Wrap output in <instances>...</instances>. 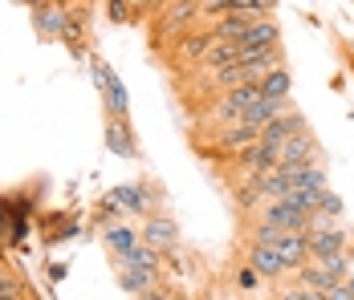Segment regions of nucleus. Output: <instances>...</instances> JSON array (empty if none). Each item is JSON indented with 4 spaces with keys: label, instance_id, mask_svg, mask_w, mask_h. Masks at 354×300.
<instances>
[{
    "label": "nucleus",
    "instance_id": "1",
    "mask_svg": "<svg viewBox=\"0 0 354 300\" xmlns=\"http://www.w3.org/2000/svg\"><path fill=\"white\" fill-rule=\"evenodd\" d=\"M196 21H204L200 0H167V4L147 21V45H151V53H155V49H167L179 33L196 29Z\"/></svg>",
    "mask_w": 354,
    "mask_h": 300
},
{
    "label": "nucleus",
    "instance_id": "2",
    "mask_svg": "<svg viewBox=\"0 0 354 300\" xmlns=\"http://www.w3.org/2000/svg\"><path fill=\"white\" fill-rule=\"evenodd\" d=\"M86 66H90V81H94V90H98V98H102V114H114V118L131 114V90H127V81L118 77V69L110 66L106 57H98V53H90Z\"/></svg>",
    "mask_w": 354,
    "mask_h": 300
},
{
    "label": "nucleus",
    "instance_id": "3",
    "mask_svg": "<svg viewBox=\"0 0 354 300\" xmlns=\"http://www.w3.org/2000/svg\"><path fill=\"white\" fill-rule=\"evenodd\" d=\"M90 21H94V0H73L66 8V29H62V45L66 53L86 61L90 57Z\"/></svg>",
    "mask_w": 354,
    "mask_h": 300
},
{
    "label": "nucleus",
    "instance_id": "4",
    "mask_svg": "<svg viewBox=\"0 0 354 300\" xmlns=\"http://www.w3.org/2000/svg\"><path fill=\"white\" fill-rule=\"evenodd\" d=\"M102 142H106V150L114 154V159H127V163H139V159H142V142H139V134H135V122H131V114H122V118L106 114V130H102Z\"/></svg>",
    "mask_w": 354,
    "mask_h": 300
},
{
    "label": "nucleus",
    "instance_id": "5",
    "mask_svg": "<svg viewBox=\"0 0 354 300\" xmlns=\"http://www.w3.org/2000/svg\"><path fill=\"white\" fill-rule=\"evenodd\" d=\"M82 232V215L66 207V211H45V215H37V235H41V243L53 252L57 243H70L73 235Z\"/></svg>",
    "mask_w": 354,
    "mask_h": 300
},
{
    "label": "nucleus",
    "instance_id": "6",
    "mask_svg": "<svg viewBox=\"0 0 354 300\" xmlns=\"http://www.w3.org/2000/svg\"><path fill=\"white\" fill-rule=\"evenodd\" d=\"M252 219H265V223H273L281 232H310V219L314 215L301 211V207H293L289 199H269V203H261V211Z\"/></svg>",
    "mask_w": 354,
    "mask_h": 300
},
{
    "label": "nucleus",
    "instance_id": "7",
    "mask_svg": "<svg viewBox=\"0 0 354 300\" xmlns=\"http://www.w3.org/2000/svg\"><path fill=\"white\" fill-rule=\"evenodd\" d=\"M212 45H216V37H212L208 25H204V29H187V33H179L176 41H171V69L200 66V57H204Z\"/></svg>",
    "mask_w": 354,
    "mask_h": 300
},
{
    "label": "nucleus",
    "instance_id": "8",
    "mask_svg": "<svg viewBox=\"0 0 354 300\" xmlns=\"http://www.w3.org/2000/svg\"><path fill=\"white\" fill-rule=\"evenodd\" d=\"M142 243H151V248H159L163 256L167 252H176L179 243H183V235H179V223L167 215V211H155V215H147L142 219Z\"/></svg>",
    "mask_w": 354,
    "mask_h": 300
},
{
    "label": "nucleus",
    "instance_id": "9",
    "mask_svg": "<svg viewBox=\"0 0 354 300\" xmlns=\"http://www.w3.org/2000/svg\"><path fill=\"white\" fill-rule=\"evenodd\" d=\"M314 159H322L318 154V134L301 130V134H293V138H285L281 142V159H277V167L297 170V167H306V163H314Z\"/></svg>",
    "mask_w": 354,
    "mask_h": 300
},
{
    "label": "nucleus",
    "instance_id": "10",
    "mask_svg": "<svg viewBox=\"0 0 354 300\" xmlns=\"http://www.w3.org/2000/svg\"><path fill=\"white\" fill-rule=\"evenodd\" d=\"M114 276H118V288L131 292V297L163 284V268H135V264H122V260H114Z\"/></svg>",
    "mask_w": 354,
    "mask_h": 300
},
{
    "label": "nucleus",
    "instance_id": "11",
    "mask_svg": "<svg viewBox=\"0 0 354 300\" xmlns=\"http://www.w3.org/2000/svg\"><path fill=\"white\" fill-rule=\"evenodd\" d=\"M245 260L257 272H261V280L265 284H281V280H289V268H285V260L277 256V248H265V243H248Z\"/></svg>",
    "mask_w": 354,
    "mask_h": 300
},
{
    "label": "nucleus",
    "instance_id": "12",
    "mask_svg": "<svg viewBox=\"0 0 354 300\" xmlns=\"http://www.w3.org/2000/svg\"><path fill=\"white\" fill-rule=\"evenodd\" d=\"M281 41V25H277V17H252L241 37H236V45L241 49H265V45H277Z\"/></svg>",
    "mask_w": 354,
    "mask_h": 300
},
{
    "label": "nucleus",
    "instance_id": "13",
    "mask_svg": "<svg viewBox=\"0 0 354 300\" xmlns=\"http://www.w3.org/2000/svg\"><path fill=\"white\" fill-rule=\"evenodd\" d=\"M301 130H310V122H306V114H301L297 106H289L285 114H277L273 122H265V126H261V138H265V142H273V146H281L285 138H293V134H301Z\"/></svg>",
    "mask_w": 354,
    "mask_h": 300
},
{
    "label": "nucleus",
    "instance_id": "14",
    "mask_svg": "<svg viewBox=\"0 0 354 300\" xmlns=\"http://www.w3.org/2000/svg\"><path fill=\"white\" fill-rule=\"evenodd\" d=\"M98 235H102V248H106L114 260H122L131 248H139V243H142V232H139V228H131V219H118V223L102 228Z\"/></svg>",
    "mask_w": 354,
    "mask_h": 300
},
{
    "label": "nucleus",
    "instance_id": "15",
    "mask_svg": "<svg viewBox=\"0 0 354 300\" xmlns=\"http://www.w3.org/2000/svg\"><path fill=\"white\" fill-rule=\"evenodd\" d=\"M310 235V260H326V256H338L351 248V232L338 223V228H326V232H306Z\"/></svg>",
    "mask_w": 354,
    "mask_h": 300
},
{
    "label": "nucleus",
    "instance_id": "16",
    "mask_svg": "<svg viewBox=\"0 0 354 300\" xmlns=\"http://www.w3.org/2000/svg\"><path fill=\"white\" fill-rule=\"evenodd\" d=\"M277 256L285 260L289 276H293L301 264H310V235L306 232H281V239H277Z\"/></svg>",
    "mask_w": 354,
    "mask_h": 300
},
{
    "label": "nucleus",
    "instance_id": "17",
    "mask_svg": "<svg viewBox=\"0 0 354 300\" xmlns=\"http://www.w3.org/2000/svg\"><path fill=\"white\" fill-rule=\"evenodd\" d=\"M62 29H66V8L62 4H41V8H33V33L41 37V41H62Z\"/></svg>",
    "mask_w": 354,
    "mask_h": 300
},
{
    "label": "nucleus",
    "instance_id": "18",
    "mask_svg": "<svg viewBox=\"0 0 354 300\" xmlns=\"http://www.w3.org/2000/svg\"><path fill=\"white\" fill-rule=\"evenodd\" d=\"M241 57H245V49H241L236 41H216L212 49L200 57V66H196V69H204V73H220V69L241 66Z\"/></svg>",
    "mask_w": 354,
    "mask_h": 300
},
{
    "label": "nucleus",
    "instance_id": "19",
    "mask_svg": "<svg viewBox=\"0 0 354 300\" xmlns=\"http://www.w3.org/2000/svg\"><path fill=\"white\" fill-rule=\"evenodd\" d=\"M0 300H37L33 284H29L17 268L8 264V256L0 260Z\"/></svg>",
    "mask_w": 354,
    "mask_h": 300
},
{
    "label": "nucleus",
    "instance_id": "20",
    "mask_svg": "<svg viewBox=\"0 0 354 300\" xmlns=\"http://www.w3.org/2000/svg\"><path fill=\"white\" fill-rule=\"evenodd\" d=\"M257 86H261V94L269 101H289V94H293V73H289V66H277V69H269Z\"/></svg>",
    "mask_w": 354,
    "mask_h": 300
},
{
    "label": "nucleus",
    "instance_id": "21",
    "mask_svg": "<svg viewBox=\"0 0 354 300\" xmlns=\"http://www.w3.org/2000/svg\"><path fill=\"white\" fill-rule=\"evenodd\" d=\"M293 280H301V284H306V288H314V292H330L334 284H342V280H338V276H334L326 264H318V260L301 264L297 272H293Z\"/></svg>",
    "mask_w": 354,
    "mask_h": 300
},
{
    "label": "nucleus",
    "instance_id": "22",
    "mask_svg": "<svg viewBox=\"0 0 354 300\" xmlns=\"http://www.w3.org/2000/svg\"><path fill=\"white\" fill-rule=\"evenodd\" d=\"M261 284H265V280H261V272L248 264V260H241L236 276H232V288H236L241 297H252V292H261Z\"/></svg>",
    "mask_w": 354,
    "mask_h": 300
},
{
    "label": "nucleus",
    "instance_id": "23",
    "mask_svg": "<svg viewBox=\"0 0 354 300\" xmlns=\"http://www.w3.org/2000/svg\"><path fill=\"white\" fill-rule=\"evenodd\" d=\"M12 215H17L12 195H4V191H0V256H4V252H12Z\"/></svg>",
    "mask_w": 354,
    "mask_h": 300
},
{
    "label": "nucleus",
    "instance_id": "24",
    "mask_svg": "<svg viewBox=\"0 0 354 300\" xmlns=\"http://www.w3.org/2000/svg\"><path fill=\"white\" fill-rule=\"evenodd\" d=\"M273 297H277V300H326V292H314V288H306L301 280H293V276H289V280L277 284V292H273Z\"/></svg>",
    "mask_w": 354,
    "mask_h": 300
},
{
    "label": "nucleus",
    "instance_id": "25",
    "mask_svg": "<svg viewBox=\"0 0 354 300\" xmlns=\"http://www.w3.org/2000/svg\"><path fill=\"white\" fill-rule=\"evenodd\" d=\"M102 12H106L110 25H131V0H102Z\"/></svg>",
    "mask_w": 354,
    "mask_h": 300
},
{
    "label": "nucleus",
    "instance_id": "26",
    "mask_svg": "<svg viewBox=\"0 0 354 300\" xmlns=\"http://www.w3.org/2000/svg\"><path fill=\"white\" fill-rule=\"evenodd\" d=\"M167 0H131V25H147Z\"/></svg>",
    "mask_w": 354,
    "mask_h": 300
},
{
    "label": "nucleus",
    "instance_id": "27",
    "mask_svg": "<svg viewBox=\"0 0 354 300\" xmlns=\"http://www.w3.org/2000/svg\"><path fill=\"white\" fill-rule=\"evenodd\" d=\"M281 8V0H236V12H248V17H273Z\"/></svg>",
    "mask_w": 354,
    "mask_h": 300
},
{
    "label": "nucleus",
    "instance_id": "28",
    "mask_svg": "<svg viewBox=\"0 0 354 300\" xmlns=\"http://www.w3.org/2000/svg\"><path fill=\"white\" fill-rule=\"evenodd\" d=\"M342 211H346V207H342V199H338V195H334L330 187H322V199H318V215H330V219H342Z\"/></svg>",
    "mask_w": 354,
    "mask_h": 300
},
{
    "label": "nucleus",
    "instance_id": "29",
    "mask_svg": "<svg viewBox=\"0 0 354 300\" xmlns=\"http://www.w3.org/2000/svg\"><path fill=\"white\" fill-rule=\"evenodd\" d=\"M45 272H49V280H53V284H62V280L70 276V264H57V260H49V264H45Z\"/></svg>",
    "mask_w": 354,
    "mask_h": 300
},
{
    "label": "nucleus",
    "instance_id": "30",
    "mask_svg": "<svg viewBox=\"0 0 354 300\" xmlns=\"http://www.w3.org/2000/svg\"><path fill=\"white\" fill-rule=\"evenodd\" d=\"M135 300H171V292H167V288L159 284V288H147V292H139Z\"/></svg>",
    "mask_w": 354,
    "mask_h": 300
},
{
    "label": "nucleus",
    "instance_id": "31",
    "mask_svg": "<svg viewBox=\"0 0 354 300\" xmlns=\"http://www.w3.org/2000/svg\"><path fill=\"white\" fill-rule=\"evenodd\" d=\"M334 45H338V53H342V61H346V69H351V73H354V49H351V45H346V41H342V37H338Z\"/></svg>",
    "mask_w": 354,
    "mask_h": 300
},
{
    "label": "nucleus",
    "instance_id": "32",
    "mask_svg": "<svg viewBox=\"0 0 354 300\" xmlns=\"http://www.w3.org/2000/svg\"><path fill=\"white\" fill-rule=\"evenodd\" d=\"M196 300H216V297H212V292H200V297H196Z\"/></svg>",
    "mask_w": 354,
    "mask_h": 300
},
{
    "label": "nucleus",
    "instance_id": "33",
    "mask_svg": "<svg viewBox=\"0 0 354 300\" xmlns=\"http://www.w3.org/2000/svg\"><path fill=\"white\" fill-rule=\"evenodd\" d=\"M346 45H351V49H354V41H346Z\"/></svg>",
    "mask_w": 354,
    "mask_h": 300
},
{
    "label": "nucleus",
    "instance_id": "34",
    "mask_svg": "<svg viewBox=\"0 0 354 300\" xmlns=\"http://www.w3.org/2000/svg\"><path fill=\"white\" fill-rule=\"evenodd\" d=\"M269 300H277V297H269Z\"/></svg>",
    "mask_w": 354,
    "mask_h": 300
},
{
    "label": "nucleus",
    "instance_id": "35",
    "mask_svg": "<svg viewBox=\"0 0 354 300\" xmlns=\"http://www.w3.org/2000/svg\"><path fill=\"white\" fill-rule=\"evenodd\" d=\"M0 260H4V256H0Z\"/></svg>",
    "mask_w": 354,
    "mask_h": 300
}]
</instances>
